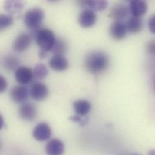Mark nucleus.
Wrapping results in <instances>:
<instances>
[{
    "label": "nucleus",
    "mask_w": 155,
    "mask_h": 155,
    "mask_svg": "<svg viewBox=\"0 0 155 155\" xmlns=\"http://www.w3.org/2000/svg\"><path fill=\"white\" fill-rule=\"evenodd\" d=\"M109 59L108 56L101 51H94L89 53L84 61L86 70L93 74L103 72L108 67Z\"/></svg>",
    "instance_id": "nucleus-1"
},
{
    "label": "nucleus",
    "mask_w": 155,
    "mask_h": 155,
    "mask_svg": "<svg viewBox=\"0 0 155 155\" xmlns=\"http://www.w3.org/2000/svg\"><path fill=\"white\" fill-rule=\"evenodd\" d=\"M35 35L36 43L41 50L46 52L51 50L56 39L53 31L48 28H39Z\"/></svg>",
    "instance_id": "nucleus-2"
},
{
    "label": "nucleus",
    "mask_w": 155,
    "mask_h": 155,
    "mask_svg": "<svg viewBox=\"0 0 155 155\" xmlns=\"http://www.w3.org/2000/svg\"><path fill=\"white\" fill-rule=\"evenodd\" d=\"M44 19V11L38 7L28 10L24 15V22L25 26L32 30H37Z\"/></svg>",
    "instance_id": "nucleus-3"
},
{
    "label": "nucleus",
    "mask_w": 155,
    "mask_h": 155,
    "mask_svg": "<svg viewBox=\"0 0 155 155\" xmlns=\"http://www.w3.org/2000/svg\"><path fill=\"white\" fill-rule=\"evenodd\" d=\"M51 134L52 131L50 126L45 122L38 124L32 132L33 138L39 142L48 140L50 138Z\"/></svg>",
    "instance_id": "nucleus-4"
},
{
    "label": "nucleus",
    "mask_w": 155,
    "mask_h": 155,
    "mask_svg": "<svg viewBox=\"0 0 155 155\" xmlns=\"http://www.w3.org/2000/svg\"><path fill=\"white\" fill-rule=\"evenodd\" d=\"M15 78L18 83L21 85H25L30 83L33 78V70L27 67H19L15 71Z\"/></svg>",
    "instance_id": "nucleus-5"
},
{
    "label": "nucleus",
    "mask_w": 155,
    "mask_h": 155,
    "mask_svg": "<svg viewBox=\"0 0 155 155\" xmlns=\"http://www.w3.org/2000/svg\"><path fill=\"white\" fill-rule=\"evenodd\" d=\"M11 99L16 103H22L27 101L29 96L28 89L23 85L13 86L10 92Z\"/></svg>",
    "instance_id": "nucleus-6"
},
{
    "label": "nucleus",
    "mask_w": 155,
    "mask_h": 155,
    "mask_svg": "<svg viewBox=\"0 0 155 155\" xmlns=\"http://www.w3.org/2000/svg\"><path fill=\"white\" fill-rule=\"evenodd\" d=\"M19 115L22 120L31 121L37 117L38 110L36 107L31 103H24L19 107Z\"/></svg>",
    "instance_id": "nucleus-7"
},
{
    "label": "nucleus",
    "mask_w": 155,
    "mask_h": 155,
    "mask_svg": "<svg viewBox=\"0 0 155 155\" xmlns=\"http://www.w3.org/2000/svg\"><path fill=\"white\" fill-rule=\"evenodd\" d=\"M129 10L134 17L140 18L147 11V4L144 0H132L129 2Z\"/></svg>",
    "instance_id": "nucleus-8"
},
{
    "label": "nucleus",
    "mask_w": 155,
    "mask_h": 155,
    "mask_svg": "<svg viewBox=\"0 0 155 155\" xmlns=\"http://www.w3.org/2000/svg\"><path fill=\"white\" fill-rule=\"evenodd\" d=\"M111 36L115 40H121L127 35V27L126 24L122 21H114L109 29Z\"/></svg>",
    "instance_id": "nucleus-9"
},
{
    "label": "nucleus",
    "mask_w": 155,
    "mask_h": 155,
    "mask_svg": "<svg viewBox=\"0 0 155 155\" xmlns=\"http://www.w3.org/2000/svg\"><path fill=\"white\" fill-rule=\"evenodd\" d=\"M129 14V8L123 4H117L114 5L110 10L108 16L115 21H121L124 19Z\"/></svg>",
    "instance_id": "nucleus-10"
},
{
    "label": "nucleus",
    "mask_w": 155,
    "mask_h": 155,
    "mask_svg": "<svg viewBox=\"0 0 155 155\" xmlns=\"http://www.w3.org/2000/svg\"><path fill=\"white\" fill-rule=\"evenodd\" d=\"M64 151V144L59 139L50 140L46 145L45 152L47 155H63Z\"/></svg>",
    "instance_id": "nucleus-11"
},
{
    "label": "nucleus",
    "mask_w": 155,
    "mask_h": 155,
    "mask_svg": "<svg viewBox=\"0 0 155 155\" xmlns=\"http://www.w3.org/2000/svg\"><path fill=\"white\" fill-rule=\"evenodd\" d=\"M48 87L41 82H36L31 87V95L35 100L41 101L44 100L48 96Z\"/></svg>",
    "instance_id": "nucleus-12"
},
{
    "label": "nucleus",
    "mask_w": 155,
    "mask_h": 155,
    "mask_svg": "<svg viewBox=\"0 0 155 155\" xmlns=\"http://www.w3.org/2000/svg\"><path fill=\"white\" fill-rule=\"evenodd\" d=\"M97 15L95 13L89 9H84L82 11L78 17L80 25L84 28L92 27L96 22Z\"/></svg>",
    "instance_id": "nucleus-13"
},
{
    "label": "nucleus",
    "mask_w": 155,
    "mask_h": 155,
    "mask_svg": "<svg viewBox=\"0 0 155 155\" xmlns=\"http://www.w3.org/2000/svg\"><path fill=\"white\" fill-rule=\"evenodd\" d=\"M31 38L26 33L19 35L13 43V49L18 52H22L28 49L30 45Z\"/></svg>",
    "instance_id": "nucleus-14"
},
{
    "label": "nucleus",
    "mask_w": 155,
    "mask_h": 155,
    "mask_svg": "<svg viewBox=\"0 0 155 155\" xmlns=\"http://www.w3.org/2000/svg\"><path fill=\"white\" fill-rule=\"evenodd\" d=\"M49 65L54 70L63 71L68 68V61L64 55H53L50 60Z\"/></svg>",
    "instance_id": "nucleus-15"
},
{
    "label": "nucleus",
    "mask_w": 155,
    "mask_h": 155,
    "mask_svg": "<svg viewBox=\"0 0 155 155\" xmlns=\"http://www.w3.org/2000/svg\"><path fill=\"white\" fill-rule=\"evenodd\" d=\"M78 4L81 7L89 8L91 10H104L107 6L106 1H78Z\"/></svg>",
    "instance_id": "nucleus-16"
},
{
    "label": "nucleus",
    "mask_w": 155,
    "mask_h": 155,
    "mask_svg": "<svg viewBox=\"0 0 155 155\" xmlns=\"http://www.w3.org/2000/svg\"><path fill=\"white\" fill-rule=\"evenodd\" d=\"M127 31L132 33H137L142 31L144 27L143 20L140 18L131 17L126 24Z\"/></svg>",
    "instance_id": "nucleus-17"
},
{
    "label": "nucleus",
    "mask_w": 155,
    "mask_h": 155,
    "mask_svg": "<svg viewBox=\"0 0 155 155\" xmlns=\"http://www.w3.org/2000/svg\"><path fill=\"white\" fill-rule=\"evenodd\" d=\"M73 108L78 115L85 116L90 112L91 104L86 100H78L74 102Z\"/></svg>",
    "instance_id": "nucleus-18"
},
{
    "label": "nucleus",
    "mask_w": 155,
    "mask_h": 155,
    "mask_svg": "<svg viewBox=\"0 0 155 155\" xmlns=\"http://www.w3.org/2000/svg\"><path fill=\"white\" fill-rule=\"evenodd\" d=\"M68 50V43L65 39L62 38H58L56 39L51 51L54 55H64Z\"/></svg>",
    "instance_id": "nucleus-19"
},
{
    "label": "nucleus",
    "mask_w": 155,
    "mask_h": 155,
    "mask_svg": "<svg viewBox=\"0 0 155 155\" xmlns=\"http://www.w3.org/2000/svg\"><path fill=\"white\" fill-rule=\"evenodd\" d=\"M19 59L18 57L13 55L5 56L2 61V64L5 69L9 71L16 70L19 65Z\"/></svg>",
    "instance_id": "nucleus-20"
},
{
    "label": "nucleus",
    "mask_w": 155,
    "mask_h": 155,
    "mask_svg": "<svg viewBox=\"0 0 155 155\" xmlns=\"http://www.w3.org/2000/svg\"><path fill=\"white\" fill-rule=\"evenodd\" d=\"M23 7L22 2L18 1H7L4 3V9L10 14L21 12Z\"/></svg>",
    "instance_id": "nucleus-21"
},
{
    "label": "nucleus",
    "mask_w": 155,
    "mask_h": 155,
    "mask_svg": "<svg viewBox=\"0 0 155 155\" xmlns=\"http://www.w3.org/2000/svg\"><path fill=\"white\" fill-rule=\"evenodd\" d=\"M33 71L34 78L36 79L44 78L48 74V70L47 67L42 64H37Z\"/></svg>",
    "instance_id": "nucleus-22"
},
{
    "label": "nucleus",
    "mask_w": 155,
    "mask_h": 155,
    "mask_svg": "<svg viewBox=\"0 0 155 155\" xmlns=\"http://www.w3.org/2000/svg\"><path fill=\"white\" fill-rule=\"evenodd\" d=\"M13 23V18L12 16L0 13V31L9 27Z\"/></svg>",
    "instance_id": "nucleus-23"
},
{
    "label": "nucleus",
    "mask_w": 155,
    "mask_h": 155,
    "mask_svg": "<svg viewBox=\"0 0 155 155\" xmlns=\"http://www.w3.org/2000/svg\"><path fill=\"white\" fill-rule=\"evenodd\" d=\"M155 51V42L154 40H151L146 45V51L150 54L154 55Z\"/></svg>",
    "instance_id": "nucleus-24"
},
{
    "label": "nucleus",
    "mask_w": 155,
    "mask_h": 155,
    "mask_svg": "<svg viewBox=\"0 0 155 155\" xmlns=\"http://www.w3.org/2000/svg\"><path fill=\"white\" fill-rule=\"evenodd\" d=\"M7 87V82L6 79L2 76L0 75V94L4 92Z\"/></svg>",
    "instance_id": "nucleus-25"
},
{
    "label": "nucleus",
    "mask_w": 155,
    "mask_h": 155,
    "mask_svg": "<svg viewBox=\"0 0 155 155\" xmlns=\"http://www.w3.org/2000/svg\"><path fill=\"white\" fill-rule=\"evenodd\" d=\"M148 25H149V28L150 30V31L153 33H155V15H153V16H152L149 19V22H148Z\"/></svg>",
    "instance_id": "nucleus-26"
},
{
    "label": "nucleus",
    "mask_w": 155,
    "mask_h": 155,
    "mask_svg": "<svg viewBox=\"0 0 155 155\" xmlns=\"http://www.w3.org/2000/svg\"><path fill=\"white\" fill-rule=\"evenodd\" d=\"M70 120L73 121H75V122H81V118L78 116V115H76V116H73V117H70Z\"/></svg>",
    "instance_id": "nucleus-27"
},
{
    "label": "nucleus",
    "mask_w": 155,
    "mask_h": 155,
    "mask_svg": "<svg viewBox=\"0 0 155 155\" xmlns=\"http://www.w3.org/2000/svg\"><path fill=\"white\" fill-rule=\"evenodd\" d=\"M39 56L41 59H44L47 56V52L43 50H41L39 53Z\"/></svg>",
    "instance_id": "nucleus-28"
},
{
    "label": "nucleus",
    "mask_w": 155,
    "mask_h": 155,
    "mask_svg": "<svg viewBox=\"0 0 155 155\" xmlns=\"http://www.w3.org/2000/svg\"><path fill=\"white\" fill-rule=\"evenodd\" d=\"M4 125V120L2 115L0 114V130L2 129Z\"/></svg>",
    "instance_id": "nucleus-29"
},
{
    "label": "nucleus",
    "mask_w": 155,
    "mask_h": 155,
    "mask_svg": "<svg viewBox=\"0 0 155 155\" xmlns=\"http://www.w3.org/2000/svg\"><path fill=\"white\" fill-rule=\"evenodd\" d=\"M2 144L1 141L0 140V151H1V149H2Z\"/></svg>",
    "instance_id": "nucleus-30"
},
{
    "label": "nucleus",
    "mask_w": 155,
    "mask_h": 155,
    "mask_svg": "<svg viewBox=\"0 0 155 155\" xmlns=\"http://www.w3.org/2000/svg\"><path fill=\"white\" fill-rule=\"evenodd\" d=\"M140 155V154H133V155Z\"/></svg>",
    "instance_id": "nucleus-31"
}]
</instances>
